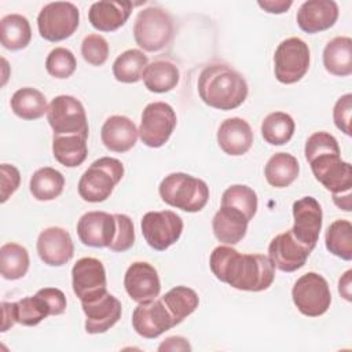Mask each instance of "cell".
I'll return each instance as SVG.
<instances>
[{"label": "cell", "mask_w": 352, "mask_h": 352, "mask_svg": "<svg viewBox=\"0 0 352 352\" xmlns=\"http://www.w3.org/2000/svg\"><path fill=\"white\" fill-rule=\"evenodd\" d=\"M209 265L219 280L238 290L261 292L275 278V265L268 256L242 254L228 245L213 249Z\"/></svg>", "instance_id": "6da1fadb"}, {"label": "cell", "mask_w": 352, "mask_h": 352, "mask_svg": "<svg viewBox=\"0 0 352 352\" xmlns=\"http://www.w3.org/2000/svg\"><path fill=\"white\" fill-rule=\"evenodd\" d=\"M246 80L232 67L216 63L206 66L198 77V94L213 109L234 110L248 96Z\"/></svg>", "instance_id": "7a4b0ae2"}, {"label": "cell", "mask_w": 352, "mask_h": 352, "mask_svg": "<svg viewBox=\"0 0 352 352\" xmlns=\"http://www.w3.org/2000/svg\"><path fill=\"white\" fill-rule=\"evenodd\" d=\"M158 192L165 204L190 213L202 210L209 201L208 184L183 172L165 176L160 183Z\"/></svg>", "instance_id": "3957f363"}, {"label": "cell", "mask_w": 352, "mask_h": 352, "mask_svg": "<svg viewBox=\"0 0 352 352\" xmlns=\"http://www.w3.org/2000/svg\"><path fill=\"white\" fill-rule=\"evenodd\" d=\"M124 176V165L113 157H102L91 164L78 182V194L87 202L106 201Z\"/></svg>", "instance_id": "277c9868"}, {"label": "cell", "mask_w": 352, "mask_h": 352, "mask_svg": "<svg viewBox=\"0 0 352 352\" xmlns=\"http://www.w3.org/2000/svg\"><path fill=\"white\" fill-rule=\"evenodd\" d=\"M136 44L148 52H155L170 44L173 22L170 15L160 7H147L139 11L133 23Z\"/></svg>", "instance_id": "5b68a950"}, {"label": "cell", "mask_w": 352, "mask_h": 352, "mask_svg": "<svg viewBox=\"0 0 352 352\" xmlns=\"http://www.w3.org/2000/svg\"><path fill=\"white\" fill-rule=\"evenodd\" d=\"M315 179L333 194L351 191L352 187V166L341 160L340 148L326 150L307 160Z\"/></svg>", "instance_id": "8992f818"}, {"label": "cell", "mask_w": 352, "mask_h": 352, "mask_svg": "<svg viewBox=\"0 0 352 352\" xmlns=\"http://www.w3.org/2000/svg\"><path fill=\"white\" fill-rule=\"evenodd\" d=\"M80 11L69 1H54L44 6L37 16L40 36L51 43L69 38L78 28Z\"/></svg>", "instance_id": "52a82bcc"}, {"label": "cell", "mask_w": 352, "mask_h": 352, "mask_svg": "<svg viewBox=\"0 0 352 352\" xmlns=\"http://www.w3.org/2000/svg\"><path fill=\"white\" fill-rule=\"evenodd\" d=\"M292 297L297 309L309 318L323 315L331 304L329 283L316 272H307L300 276L292 289Z\"/></svg>", "instance_id": "ba28073f"}, {"label": "cell", "mask_w": 352, "mask_h": 352, "mask_svg": "<svg viewBox=\"0 0 352 352\" xmlns=\"http://www.w3.org/2000/svg\"><path fill=\"white\" fill-rule=\"evenodd\" d=\"M308 44L298 37L283 40L274 54L275 77L282 84L300 81L309 69Z\"/></svg>", "instance_id": "9c48e42d"}, {"label": "cell", "mask_w": 352, "mask_h": 352, "mask_svg": "<svg viewBox=\"0 0 352 352\" xmlns=\"http://www.w3.org/2000/svg\"><path fill=\"white\" fill-rule=\"evenodd\" d=\"M47 120L54 135H81L88 138V121L82 103L70 95H59L48 104Z\"/></svg>", "instance_id": "30bf717a"}, {"label": "cell", "mask_w": 352, "mask_h": 352, "mask_svg": "<svg viewBox=\"0 0 352 352\" xmlns=\"http://www.w3.org/2000/svg\"><path fill=\"white\" fill-rule=\"evenodd\" d=\"M176 121V113L170 104L165 102L148 103L142 113L139 138L147 147L158 148L169 140Z\"/></svg>", "instance_id": "8fae6325"}, {"label": "cell", "mask_w": 352, "mask_h": 352, "mask_svg": "<svg viewBox=\"0 0 352 352\" xmlns=\"http://www.w3.org/2000/svg\"><path fill=\"white\" fill-rule=\"evenodd\" d=\"M140 227L148 246L162 252L180 238L183 232V220L172 210L147 212L142 217Z\"/></svg>", "instance_id": "7c38bea8"}, {"label": "cell", "mask_w": 352, "mask_h": 352, "mask_svg": "<svg viewBox=\"0 0 352 352\" xmlns=\"http://www.w3.org/2000/svg\"><path fill=\"white\" fill-rule=\"evenodd\" d=\"M72 285L81 302L94 301L107 293L106 271L102 261L95 257L77 260L72 270Z\"/></svg>", "instance_id": "4fadbf2b"}, {"label": "cell", "mask_w": 352, "mask_h": 352, "mask_svg": "<svg viewBox=\"0 0 352 352\" xmlns=\"http://www.w3.org/2000/svg\"><path fill=\"white\" fill-rule=\"evenodd\" d=\"M293 236L311 252L315 249L322 230V208L314 197H302L293 204Z\"/></svg>", "instance_id": "5bb4252c"}, {"label": "cell", "mask_w": 352, "mask_h": 352, "mask_svg": "<svg viewBox=\"0 0 352 352\" xmlns=\"http://www.w3.org/2000/svg\"><path fill=\"white\" fill-rule=\"evenodd\" d=\"M132 326L143 338H157L176 324L161 298H154L139 302L132 314Z\"/></svg>", "instance_id": "9a60e30c"}, {"label": "cell", "mask_w": 352, "mask_h": 352, "mask_svg": "<svg viewBox=\"0 0 352 352\" xmlns=\"http://www.w3.org/2000/svg\"><path fill=\"white\" fill-rule=\"evenodd\" d=\"M124 286L128 296L136 302L154 300L161 292L158 272L146 261H135L128 267L124 276Z\"/></svg>", "instance_id": "2e32d148"}, {"label": "cell", "mask_w": 352, "mask_h": 352, "mask_svg": "<svg viewBox=\"0 0 352 352\" xmlns=\"http://www.w3.org/2000/svg\"><path fill=\"white\" fill-rule=\"evenodd\" d=\"M37 253L41 261L51 267H60L72 260L74 245L70 234L62 227H48L37 238Z\"/></svg>", "instance_id": "e0dca14e"}, {"label": "cell", "mask_w": 352, "mask_h": 352, "mask_svg": "<svg viewBox=\"0 0 352 352\" xmlns=\"http://www.w3.org/2000/svg\"><path fill=\"white\" fill-rule=\"evenodd\" d=\"M311 250L301 245L292 234V231H286L278 234L268 246V257L271 258L275 268L283 272H293L301 268Z\"/></svg>", "instance_id": "ac0fdd59"}, {"label": "cell", "mask_w": 352, "mask_h": 352, "mask_svg": "<svg viewBox=\"0 0 352 352\" xmlns=\"http://www.w3.org/2000/svg\"><path fill=\"white\" fill-rule=\"evenodd\" d=\"M116 234L114 214L106 212H87L77 223L80 241L91 248H109Z\"/></svg>", "instance_id": "d6986e66"}, {"label": "cell", "mask_w": 352, "mask_h": 352, "mask_svg": "<svg viewBox=\"0 0 352 352\" xmlns=\"http://www.w3.org/2000/svg\"><path fill=\"white\" fill-rule=\"evenodd\" d=\"M85 314V331L89 334H100L110 330L121 318V302L109 292L99 298L81 302Z\"/></svg>", "instance_id": "ffe728a7"}, {"label": "cell", "mask_w": 352, "mask_h": 352, "mask_svg": "<svg viewBox=\"0 0 352 352\" xmlns=\"http://www.w3.org/2000/svg\"><path fill=\"white\" fill-rule=\"evenodd\" d=\"M338 18V6L333 0H308L297 11V23L305 33L314 34L330 29Z\"/></svg>", "instance_id": "44dd1931"}, {"label": "cell", "mask_w": 352, "mask_h": 352, "mask_svg": "<svg viewBox=\"0 0 352 352\" xmlns=\"http://www.w3.org/2000/svg\"><path fill=\"white\" fill-rule=\"evenodd\" d=\"M220 148L232 157L246 154L253 144V131L248 121L239 117L224 120L217 131Z\"/></svg>", "instance_id": "7402d4cb"}, {"label": "cell", "mask_w": 352, "mask_h": 352, "mask_svg": "<svg viewBox=\"0 0 352 352\" xmlns=\"http://www.w3.org/2000/svg\"><path fill=\"white\" fill-rule=\"evenodd\" d=\"M139 131L133 121L125 116L109 117L102 129L100 139L104 147L114 153L129 151L138 140Z\"/></svg>", "instance_id": "603a6c76"}, {"label": "cell", "mask_w": 352, "mask_h": 352, "mask_svg": "<svg viewBox=\"0 0 352 352\" xmlns=\"http://www.w3.org/2000/svg\"><path fill=\"white\" fill-rule=\"evenodd\" d=\"M133 8L131 1H96L88 11V19L99 32H114L128 21Z\"/></svg>", "instance_id": "cb8c5ba5"}, {"label": "cell", "mask_w": 352, "mask_h": 352, "mask_svg": "<svg viewBox=\"0 0 352 352\" xmlns=\"http://www.w3.org/2000/svg\"><path fill=\"white\" fill-rule=\"evenodd\" d=\"M249 220L246 216L230 206H220L212 220V228L216 239L224 245L241 242L248 231Z\"/></svg>", "instance_id": "d4e9b609"}, {"label": "cell", "mask_w": 352, "mask_h": 352, "mask_svg": "<svg viewBox=\"0 0 352 352\" xmlns=\"http://www.w3.org/2000/svg\"><path fill=\"white\" fill-rule=\"evenodd\" d=\"M324 69L338 77H346L352 73V40L340 36L330 40L323 50Z\"/></svg>", "instance_id": "484cf974"}, {"label": "cell", "mask_w": 352, "mask_h": 352, "mask_svg": "<svg viewBox=\"0 0 352 352\" xmlns=\"http://www.w3.org/2000/svg\"><path fill=\"white\" fill-rule=\"evenodd\" d=\"M142 78L150 92L164 94L177 85L180 73L173 62L168 59H157L146 66Z\"/></svg>", "instance_id": "4316f807"}, {"label": "cell", "mask_w": 352, "mask_h": 352, "mask_svg": "<svg viewBox=\"0 0 352 352\" xmlns=\"http://www.w3.org/2000/svg\"><path fill=\"white\" fill-rule=\"evenodd\" d=\"M87 139L88 138L81 135H54V158L67 168H76L81 165L88 155Z\"/></svg>", "instance_id": "83f0119b"}, {"label": "cell", "mask_w": 352, "mask_h": 352, "mask_svg": "<svg viewBox=\"0 0 352 352\" xmlns=\"http://www.w3.org/2000/svg\"><path fill=\"white\" fill-rule=\"evenodd\" d=\"M32 40L29 21L19 14H8L0 21V41L4 48L18 51L28 47Z\"/></svg>", "instance_id": "f1b7e54d"}, {"label": "cell", "mask_w": 352, "mask_h": 352, "mask_svg": "<svg viewBox=\"0 0 352 352\" xmlns=\"http://www.w3.org/2000/svg\"><path fill=\"white\" fill-rule=\"evenodd\" d=\"M300 165L294 155L289 153H276L274 154L265 168L264 176L272 187L283 188L290 186L298 176Z\"/></svg>", "instance_id": "f546056e"}, {"label": "cell", "mask_w": 352, "mask_h": 352, "mask_svg": "<svg viewBox=\"0 0 352 352\" xmlns=\"http://www.w3.org/2000/svg\"><path fill=\"white\" fill-rule=\"evenodd\" d=\"M11 110L22 120H37L48 111L45 96L36 88L23 87L14 92Z\"/></svg>", "instance_id": "4dcf8cb0"}, {"label": "cell", "mask_w": 352, "mask_h": 352, "mask_svg": "<svg viewBox=\"0 0 352 352\" xmlns=\"http://www.w3.org/2000/svg\"><path fill=\"white\" fill-rule=\"evenodd\" d=\"M65 187V177L63 175L51 168L44 166L37 169L29 183V190L37 201H52L58 198Z\"/></svg>", "instance_id": "1f68e13d"}, {"label": "cell", "mask_w": 352, "mask_h": 352, "mask_svg": "<svg viewBox=\"0 0 352 352\" xmlns=\"http://www.w3.org/2000/svg\"><path fill=\"white\" fill-rule=\"evenodd\" d=\"M161 301L172 315L175 324H179L198 308L199 297L195 290L187 286H176L166 292Z\"/></svg>", "instance_id": "d6a6232c"}, {"label": "cell", "mask_w": 352, "mask_h": 352, "mask_svg": "<svg viewBox=\"0 0 352 352\" xmlns=\"http://www.w3.org/2000/svg\"><path fill=\"white\" fill-rule=\"evenodd\" d=\"M147 65L148 59L140 50H126L116 58L113 63V76L120 82L133 84L142 80V74Z\"/></svg>", "instance_id": "836d02e7"}, {"label": "cell", "mask_w": 352, "mask_h": 352, "mask_svg": "<svg viewBox=\"0 0 352 352\" xmlns=\"http://www.w3.org/2000/svg\"><path fill=\"white\" fill-rule=\"evenodd\" d=\"M29 253L26 248L10 242L0 249V272L4 279L16 280L26 275L29 270Z\"/></svg>", "instance_id": "e575fe53"}, {"label": "cell", "mask_w": 352, "mask_h": 352, "mask_svg": "<svg viewBox=\"0 0 352 352\" xmlns=\"http://www.w3.org/2000/svg\"><path fill=\"white\" fill-rule=\"evenodd\" d=\"M296 129L294 120L283 111H274L268 114L261 124L263 139L272 146H282L287 143Z\"/></svg>", "instance_id": "d590c367"}, {"label": "cell", "mask_w": 352, "mask_h": 352, "mask_svg": "<svg viewBox=\"0 0 352 352\" xmlns=\"http://www.w3.org/2000/svg\"><path fill=\"white\" fill-rule=\"evenodd\" d=\"M327 250L345 260H352V224L349 220H336L326 231Z\"/></svg>", "instance_id": "8d00e7d4"}, {"label": "cell", "mask_w": 352, "mask_h": 352, "mask_svg": "<svg viewBox=\"0 0 352 352\" xmlns=\"http://www.w3.org/2000/svg\"><path fill=\"white\" fill-rule=\"evenodd\" d=\"M12 311L15 322L23 326H36L51 315L48 304L38 293L12 302Z\"/></svg>", "instance_id": "74e56055"}, {"label": "cell", "mask_w": 352, "mask_h": 352, "mask_svg": "<svg viewBox=\"0 0 352 352\" xmlns=\"http://www.w3.org/2000/svg\"><path fill=\"white\" fill-rule=\"evenodd\" d=\"M257 194L245 184L230 186L221 195V206H230L242 212L250 221L257 212Z\"/></svg>", "instance_id": "f35d334b"}, {"label": "cell", "mask_w": 352, "mask_h": 352, "mask_svg": "<svg viewBox=\"0 0 352 352\" xmlns=\"http://www.w3.org/2000/svg\"><path fill=\"white\" fill-rule=\"evenodd\" d=\"M77 67V62L74 54L63 47L54 48L47 59H45V69L48 74L55 78H67L70 77Z\"/></svg>", "instance_id": "ab89813d"}, {"label": "cell", "mask_w": 352, "mask_h": 352, "mask_svg": "<svg viewBox=\"0 0 352 352\" xmlns=\"http://www.w3.org/2000/svg\"><path fill=\"white\" fill-rule=\"evenodd\" d=\"M81 55L92 66H102L109 58V44L100 34H88L81 44Z\"/></svg>", "instance_id": "60d3db41"}, {"label": "cell", "mask_w": 352, "mask_h": 352, "mask_svg": "<svg viewBox=\"0 0 352 352\" xmlns=\"http://www.w3.org/2000/svg\"><path fill=\"white\" fill-rule=\"evenodd\" d=\"M116 234L109 245V249L113 252H125L132 248L135 242V228L132 220L122 213H116Z\"/></svg>", "instance_id": "b9f144b4"}, {"label": "cell", "mask_w": 352, "mask_h": 352, "mask_svg": "<svg viewBox=\"0 0 352 352\" xmlns=\"http://www.w3.org/2000/svg\"><path fill=\"white\" fill-rule=\"evenodd\" d=\"M351 116H352V95L345 94L334 104L333 109V120L336 126L344 132L345 135L351 136Z\"/></svg>", "instance_id": "7bdbcfd3"}, {"label": "cell", "mask_w": 352, "mask_h": 352, "mask_svg": "<svg viewBox=\"0 0 352 352\" xmlns=\"http://www.w3.org/2000/svg\"><path fill=\"white\" fill-rule=\"evenodd\" d=\"M0 201L4 204L19 187L21 183V173L19 170L10 164L0 165Z\"/></svg>", "instance_id": "ee69618b"}, {"label": "cell", "mask_w": 352, "mask_h": 352, "mask_svg": "<svg viewBox=\"0 0 352 352\" xmlns=\"http://www.w3.org/2000/svg\"><path fill=\"white\" fill-rule=\"evenodd\" d=\"M37 293L48 304L52 316H58L65 312L67 301H66V296L62 290H59L56 287H44V289H40Z\"/></svg>", "instance_id": "f6af8a7d"}, {"label": "cell", "mask_w": 352, "mask_h": 352, "mask_svg": "<svg viewBox=\"0 0 352 352\" xmlns=\"http://www.w3.org/2000/svg\"><path fill=\"white\" fill-rule=\"evenodd\" d=\"M158 351L160 352H164V351H170V352H175V351H191V345L188 344L187 338L180 337V336H173V337L165 338L161 342V345L158 346Z\"/></svg>", "instance_id": "bcb514c9"}, {"label": "cell", "mask_w": 352, "mask_h": 352, "mask_svg": "<svg viewBox=\"0 0 352 352\" xmlns=\"http://www.w3.org/2000/svg\"><path fill=\"white\" fill-rule=\"evenodd\" d=\"M257 4H258V7H261L264 11H267L270 14H283L292 7L293 1H290V0H275V1L267 0V1H258Z\"/></svg>", "instance_id": "7dc6e473"}, {"label": "cell", "mask_w": 352, "mask_h": 352, "mask_svg": "<svg viewBox=\"0 0 352 352\" xmlns=\"http://www.w3.org/2000/svg\"><path fill=\"white\" fill-rule=\"evenodd\" d=\"M352 271L348 270L338 280V293L346 301H352Z\"/></svg>", "instance_id": "c3c4849f"}, {"label": "cell", "mask_w": 352, "mask_h": 352, "mask_svg": "<svg viewBox=\"0 0 352 352\" xmlns=\"http://www.w3.org/2000/svg\"><path fill=\"white\" fill-rule=\"evenodd\" d=\"M1 309H3V323H1V331H7L10 327H12L16 322L14 318V311H12V302H1Z\"/></svg>", "instance_id": "681fc988"}, {"label": "cell", "mask_w": 352, "mask_h": 352, "mask_svg": "<svg viewBox=\"0 0 352 352\" xmlns=\"http://www.w3.org/2000/svg\"><path fill=\"white\" fill-rule=\"evenodd\" d=\"M333 201L342 210H345V212L351 210V191L345 192V195H344V192L342 194H333Z\"/></svg>", "instance_id": "f907efd6"}]
</instances>
